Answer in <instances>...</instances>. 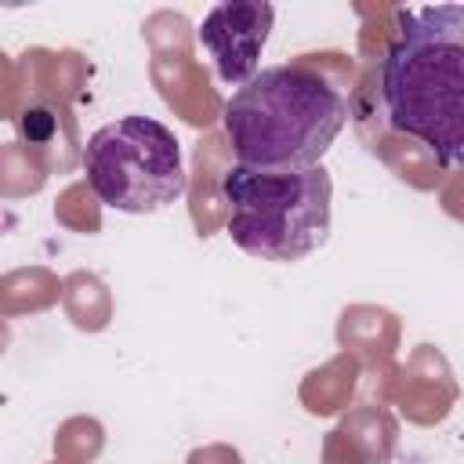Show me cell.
I'll list each match as a JSON object with an SVG mask.
<instances>
[{
	"mask_svg": "<svg viewBox=\"0 0 464 464\" xmlns=\"http://www.w3.org/2000/svg\"><path fill=\"white\" fill-rule=\"evenodd\" d=\"M348 120L344 94L312 65H268L225 105V134L239 167H315Z\"/></svg>",
	"mask_w": 464,
	"mask_h": 464,
	"instance_id": "cell-2",
	"label": "cell"
},
{
	"mask_svg": "<svg viewBox=\"0 0 464 464\" xmlns=\"http://www.w3.org/2000/svg\"><path fill=\"white\" fill-rule=\"evenodd\" d=\"M381 102L395 130L442 167L464 160V4L402 7L381 62Z\"/></svg>",
	"mask_w": 464,
	"mask_h": 464,
	"instance_id": "cell-1",
	"label": "cell"
},
{
	"mask_svg": "<svg viewBox=\"0 0 464 464\" xmlns=\"http://www.w3.org/2000/svg\"><path fill=\"white\" fill-rule=\"evenodd\" d=\"M276 7L265 0H228L207 11L199 22V44L207 47L218 76L243 87L257 72L261 47L268 44Z\"/></svg>",
	"mask_w": 464,
	"mask_h": 464,
	"instance_id": "cell-5",
	"label": "cell"
},
{
	"mask_svg": "<svg viewBox=\"0 0 464 464\" xmlns=\"http://www.w3.org/2000/svg\"><path fill=\"white\" fill-rule=\"evenodd\" d=\"M334 181L323 163L301 170L228 167L221 199L228 207L232 243L257 261H301L330 236Z\"/></svg>",
	"mask_w": 464,
	"mask_h": 464,
	"instance_id": "cell-3",
	"label": "cell"
},
{
	"mask_svg": "<svg viewBox=\"0 0 464 464\" xmlns=\"http://www.w3.org/2000/svg\"><path fill=\"white\" fill-rule=\"evenodd\" d=\"M91 192L123 214H156L185 196V160L174 130L152 116H123L98 127L83 145Z\"/></svg>",
	"mask_w": 464,
	"mask_h": 464,
	"instance_id": "cell-4",
	"label": "cell"
}]
</instances>
